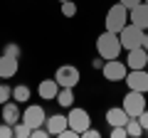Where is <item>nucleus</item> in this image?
<instances>
[{"label": "nucleus", "mask_w": 148, "mask_h": 138, "mask_svg": "<svg viewBox=\"0 0 148 138\" xmlns=\"http://www.w3.org/2000/svg\"><path fill=\"white\" fill-rule=\"evenodd\" d=\"M121 52H123V47H121V40H119L116 32L104 30L96 37V54H101L104 59H119Z\"/></svg>", "instance_id": "f257e3e1"}, {"label": "nucleus", "mask_w": 148, "mask_h": 138, "mask_svg": "<svg viewBox=\"0 0 148 138\" xmlns=\"http://www.w3.org/2000/svg\"><path fill=\"white\" fill-rule=\"evenodd\" d=\"M104 25L109 32H121L123 27L128 25V8L121 5V3H114V5L106 10V17H104Z\"/></svg>", "instance_id": "f03ea898"}, {"label": "nucleus", "mask_w": 148, "mask_h": 138, "mask_svg": "<svg viewBox=\"0 0 148 138\" xmlns=\"http://www.w3.org/2000/svg\"><path fill=\"white\" fill-rule=\"evenodd\" d=\"M121 106H123V111H126L131 118L141 116V113L148 109V104H146V94H143V91H133V89H128L126 96H123V104H121Z\"/></svg>", "instance_id": "7ed1b4c3"}, {"label": "nucleus", "mask_w": 148, "mask_h": 138, "mask_svg": "<svg viewBox=\"0 0 148 138\" xmlns=\"http://www.w3.org/2000/svg\"><path fill=\"white\" fill-rule=\"evenodd\" d=\"M143 35H146V30H141V27H136L133 22H128L126 27H123L121 32H119V40H121V47L126 49H136L143 44Z\"/></svg>", "instance_id": "20e7f679"}, {"label": "nucleus", "mask_w": 148, "mask_h": 138, "mask_svg": "<svg viewBox=\"0 0 148 138\" xmlns=\"http://www.w3.org/2000/svg\"><path fill=\"white\" fill-rule=\"evenodd\" d=\"M54 79H57L59 86H77L82 81V72L74 64H62V67H57V72H54Z\"/></svg>", "instance_id": "39448f33"}, {"label": "nucleus", "mask_w": 148, "mask_h": 138, "mask_svg": "<svg viewBox=\"0 0 148 138\" xmlns=\"http://www.w3.org/2000/svg\"><path fill=\"white\" fill-rule=\"evenodd\" d=\"M67 123H69V128L79 131V136H82V131H86V128L91 126L89 111H86V109H79V106H72L69 113H67Z\"/></svg>", "instance_id": "423d86ee"}, {"label": "nucleus", "mask_w": 148, "mask_h": 138, "mask_svg": "<svg viewBox=\"0 0 148 138\" xmlns=\"http://www.w3.org/2000/svg\"><path fill=\"white\" fill-rule=\"evenodd\" d=\"M101 74H104L106 81H123L128 74V67H126V62H119V59H106Z\"/></svg>", "instance_id": "0eeeda50"}, {"label": "nucleus", "mask_w": 148, "mask_h": 138, "mask_svg": "<svg viewBox=\"0 0 148 138\" xmlns=\"http://www.w3.org/2000/svg\"><path fill=\"white\" fill-rule=\"evenodd\" d=\"M22 123H27L30 128H37V126H45V121H47V111H45L40 104H30V106H25V111H22Z\"/></svg>", "instance_id": "6e6552de"}, {"label": "nucleus", "mask_w": 148, "mask_h": 138, "mask_svg": "<svg viewBox=\"0 0 148 138\" xmlns=\"http://www.w3.org/2000/svg\"><path fill=\"white\" fill-rule=\"evenodd\" d=\"M126 86L133 91H143L146 94L148 91V69H128V74H126Z\"/></svg>", "instance_id": "1a4fd4ad"}, {"label": "nucleus", "mask_w": 148, "mask_h": 138, "mask_svg": "<svg viewBox=\"0 0 148 138\" xmlns=\"http://www.w3.org/2000/svg\"><path fill=\"white\" fill-rule=\"evenodd\" d=\"M128 22H133L141 30H148V3H138L128 10Z\"/></svg>", "instance_id": "9d476101"}, {"label": "nucleus", "mask_w": 148, "mask_h": 138, "mask_svg": "<svg viewBox=\"0 0 148 138\" xmlns=\"http://www.w3.org/2000/svg\"><path fill=\"white\" fill-rule=\"evenodd\" d=\"M126 67H128V69H146V67H148V52H146L143 47L128 49V54H126Z\"/></svg>", "instance_id": "9b49d317"}, {"label": "nucleus", "mask_w": 148, "mask_h": 138, "mask_svg": "<svg viewBox=\"0 0 148 138\" xmlns=\"http://www.w3.org/2000/svg\"><path fill=\"white\" fill-rule=\"evenodd\" d=\"M0 116H3V121H5V123H10V126H15V123H17V121L22 118L20 104H17L15 99L5 101V104H3V111H0Z\"/></svg>", "instance_id": "f8f14e48"}, {"label": "nucleus", "mask_w": 148, "mask_h": 138, "mask_svg": "<svg viewBox=\"0 0 148 138\" xmlns=\"http://www.w3.org/2000/svg\"><path fill=\"white\" fill-rule=\"evenodd\" d=\"M20 69V59L8 57V54H0V77L3 79H12Z\"/></svg>", "instance_id": "ddd939ff"}, {"label": "nucleus", "mask_w": 148, "mask_h": 138, "mask_svg": "<svg viewBox=\"0 0 148 138\" xmlns=\"http://www.w3.org/2000/svg\"><path fill=\"white\" fill-rule=\"evenodd\" d=\"M45 126H47L49 136H59V133H62L69 123H67V116H64V113H52V116H47Z\"/></svg>", "instance_id": "4468645a"}, {"label": "nucleus", "mask_w": 148, "mask_h": 138, "mask_svg": "<svg viewBox=\"0 0 148 138\" xmlns=\"http://www.w3.org/2000/svg\"><path fill=\"white\" fill-rule=\"evenodd\" d=\"M57 91H59L57 79H42L40 86H37V94H40V99H45V101H54Z\"/></svg>", "instance_id": "2eb2a0df"}, {"label": "nucleus", "mask_w": 148, "mask_h": 138, "mask_svg": "<svg viewBox=\"0 0 148 138\" xmlns=\"http://www.w3.org/2000/svg\"><path fill=\"white\" fill-rule=\"evenodd\" d=\"M128 118L131 116L123 111V106H111L109 111H106V123H109V126H126Z\"/></svg>", "instance_id": "dca6fc26"}, {"label": "nucleus", "mask_w": 148, "mask_h": 138, "mask_svg": "<svg viewBox=\"0 0 148 138\" xmlns=\"http://www.w3.org/2000/svg\"><path fill=\"white\" fill-rule=\"evenodd\" d=\"M54 101H57L62 109H72L74 106V89H72V86H59Z\"/></svg>", "instance_id": "f3484780"}, {"label": "nucleus", "mask_w": 148, "mask_h": 138, "mask_svg": "<svg viewBox=\"0 0 148 138\" xmlns=\"http://www.w3.org/2000/svg\"><path fill=\"white\" fill-rule=\"evenodd\" d=\"M30 94H32V91H30V86H27V84H17L15 89H12V99H15L17 104L30 101Z\"/></svg>", "instance_id": "a211bd4d"}, {"label": "nucleus", "mask_w": 148, "mask_h": 138, "mask_svg": "<svg viewBox=\"0 0 148 138\" xmlns=\"http://www.w3.org/2000/svg\"><path fill=\"white\" fill-rule=\"evenodd\" d=\"M126 133H128V138H141L143 133V126L138 123V118H128V123H126Z\"/></svg>", "instance_id": "6ab92c4d"}, {"label": "nucleus", "mask_w": 148, "mask_h": 138, "mask_svg": "<svg viewBox=\"0 0 148 138\" xmlns=\"http://www.w3.org/2000/svg\"><path fill=\"white\" fill-rule=\"evenodd\" d=\"M30 133H32V128L27 123H22V121H17L12 126V138H30Z\"/></svg>", "instance_id": "aec40b11"}, {"label": "nucleus", "mask_w": 148, "mask_h": 138, "mask_svg": "<svg viewBox=\"0 0 148 138\" xmlns=\"http://www.w3.org/2000/svg\"><path fill=\"white\" fill-rule=\"evenodd\" d=\"M3 54H8V57H15V59H20V57H22V49H20V44H17V42H8L5 47H3Z\"/></svg>", "instance_id": "412c9836"}, {"label": "nucleus", "mask_w": 148, "mask_h": 138, "mask_svg": "<svg viewBox=\"0 0 148 138\" xmlns=\"http://www.w3.org/2000/svg\"><path fill=\"white\" fill-rule=\"evenodd\" d=\"M77 12H79V8H77L74 0H64V3H62V15L64 17H74Z\"/></svg>", "instance_id": "4be33fe9"}, {"label": "nucleus", "mask_w": 148, "mask_h": 138, "mask_svg": "<svg viewBox=\"0 0 148 138\" xmlns=\"http://www.w3.org/2000/svg\"><path fill=\"white\" fill-rule=\"evenodd\" d=\"M10 99H12V86H8V84L0 81V106H3L5 101H10Z\"/></svg>", "instance_id": "5701e85b"}, {"label": "nucleus", "mask_w": 148, "mask_h": 138, "mask_svg": "<svg viewBox=\"0 0 148 138\" xmlns=\"http://www.w3.org/2000/svg\"><path fill=\"white\" fill-rule=\"evenodd\" d=\"M30 138H49V131H47V126H37V128H32Z\"/></svg>", "instance_id": "b1692460"}, {"label": "nucleus", "mask_w": 148, "mask_h": 138, "mask_svg": "<svg viewBox=\"0 0 148 138\" xmlns=\"http://www.w3.org/2000/svg\"><path fill=\"white\" fill-rule=\"evenodd\" d=\"M111 138H128L126 126H111Z\"/></svg>", "instance_id": "393cba45"}, {"label": "nucleus", "mask_w": 148, "mask_h": 138, "mask_svg": "<svg viewBox=\"0 0 148 138\" xmlns=\"http://www.w3.org/2000/svg\"><path fill=\"white\" fill-rule=\"evenodd\" d=\"M0 138H12V126L10 123H0Z\"/></svg>", "instance_id": "a878e982"}, {"label": "nucleus", "mask_w": 148, "mask_h": 138, "mask_svg": "<svg viewBox=\"0 0 148 138\" xmlns=\"http://www.w3.org/2000/svg\"><path fill=\"white\" fill-rule=\"evenodd\" d=\"M57 138H79V131H74V128H69V126H67Z\"/></svg>", "instance_id": "bb28decb"}, {"label": "nucleus", "mask_w": 148, "mask_h": 138, "mask_svg": "<svg viewBox=\"0 0 148 138\" xmlns=\"http://www.w3.org/2000/svg\"><path fill=\"white\" fill-rule=\"evenodd\" d=\"M82 136H84V138H99L101 131H99V128H94V126H89L86 131H82Z\"/></svg>", "instance_id": "cd10ccee"}, {"label": "nucleus", "mask_w": 148, "mask_h": 138, "mask_svg": "<svg viewBox=\"0 0 148 138\" xmlns=\"http://www.w3.org/2000/svg\"><path fill=\"white\" fill-rule=\"evenodd\" d=\"M104 64H106V59L101 57V54H96V57L91 59V67H94V69H99V72H101V69H104Z\"/></svg>", "instance_id": "c85d7f7f"}, {"label": "nucleus", "mask_w": 148, "mask_h": 138, "mask_svg": "<svg viewBox=\"0 0 148 138\" xmlns=\"http://www.w3.org/2000/svg\"><path fill=\"white\" fill-rule=\"evenodd\" d=\"M136 118H138V123L143 126V131H148V109L141 113V116H136ZM143 136H146V133H143Z\"/></svg>", "instance_id": "c756f323"}, {"label": "nucleus", "mask_w": 148, "mask_h": 138, "mask_svg": "<svg viewBox=\"0 0 148 138\" xmlns=\"http://www.w3.org/2000/svg\"><path fill=\"white\" fill-rule=\"evenodd\" d=\"M119 3H121V5H126L128 10H131L133 5H138V3H143V0H119Z\"/></svg>", "instance_id": "7c9ffc66"}, {"label": "nucleus", "mask_w": 148, "mask_h": 138, "mask_svg": "<svg viewBox=\"0 0 148 138\" xmlns=\"http://www.w3.org/2000/svg\"><path fill=\"white\" fill-rule=\"evenodd\" d=\"M141 47L148 52V30H146V35H143V44H141Z\"/></svg>", "instance_id": "2f4dec72"}, {"label": "nucleus", "mask_w": 148, "mask_h": 138, "mask_svg": "<svg viewBox=\"0 0 148 138\" xmlns=\"http://www.w3.org/2000/svg\"><path fill=\"white\" fill-rule=\"evenodd\" d=\"M0 81H3V77H0Z\"/></svg>", "instance_id": "473e14b6"}, {"label": "nucleus", "mask_w": 148, "mask_h": 138, "mask_svg": "<svg viewBox=\"0 0 148 138\" xmlns=\"http://www.w3.org/2000/svg\"><path fill=\"white\" fill-rule=\"evenodd\" d=\"M143 3H148V0H143Z\"/></svg>", "instance_id": "72a5a7b5"}, {"label": "nucleus", "mask_w": 148, "mask_h": 138, "mask_svg": "<svg viewBox=\"0 0 148 138\" xmlns=\"http://www.w3.org/2000/svg\"><path fill=\"white\" fill-rule=\"evenodd\" d=\"M59 3H64V0H59Z\"/></svg>", "instance_id": "f704fd0d"}, {"label": "nucleus", "mask_w": 148, "mask_h": 138, "mask_svg": "<svg viewBox=\"0 0 148 138\" xmlns=\"http://www.w3.org/2000/svg\"><path fill=\"white\" fill-rule=\"evenodd\" d=\"M146 136H148V131H146Z\"/></svg>", "instance_id": "c9c22d12"}, {"label": "nucleus", "mask_w": 148, "mask_h": 138, "mask_svg": "<svg viewBox=\"0 0 148 138\" xmlns=\"http://www.w3.org/2000/svg\"><path fill=\"white\" fill-rule=\"evenodd\" d=\"M146 69H148V67H146Z\"/></svg>", "instance_id": "e433bc0d"}]
</instances>
